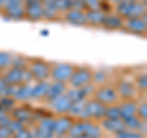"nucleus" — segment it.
<instances>
[{
  "instance_id": "29",
  "label": "nucleus",
  "mask_w": 147,
  "mask_h": 138,
  "mask_svg": "<svg viewBox=\"0 0 147 138\" xmlns=\"http://www.w3.org/2000/svg\"><path fill=\"white\" fill-rule=\"evenodd\" d=\"M12 55L6 52H0V70L3 68H9L11 66Z\"/></svg>"
},
{
  "instance_id": "4",
  "label": "nucleus",
  "mask_w": 147,
  "mask_h": 138,
  "mask_svg": "<svg viewBox=\"0 0 147 138\" xmlns=\"http://www.w3.org/2000/svg\"><path fill=\"white\" fill-rule=\"evenodd\" d=\"M96 100H98L99 103H102L105 107L108 105L117 104L119 95L117 93V89L112 86H100L99 88L94 90V98Z\"/></svg>"
},
{
  "instance_id": "14",
  "label": "nucleus",
  "mask_w": 147,
  "mask_h": 138,
  "mask_svg": "<svg viewBox=\"0 0 147 138\" xmlns=\"http://www.w3.org/2000/svg\"><path fill=\"white\" fill-rule=\"evenodd\" d=\"M105 13L103 10H87L86 11V21L87 25L91 26H102Z\"/></svg>"
},
{
  "instance_id": "28",
  "label": "nucleus",
  "mask_w": 147,
  "mask_h": 138,
  "mask_svg": "<svg viewBox=\"0 0 147 138\" xmlns=\"http://www.w3.org/2000/svg\"><path fill=\"white\" fill-rule=\"evenodd\" d=\"M85 133L84 131V121H80V122H74L72 126L70 127L67 135L70 138H79L80 136H82Z\"/></svg>"
},
{
  "instance_id": "39",
  "label": "nucleus",
  "mask_w": 147,
  "mask_h": 138,
  "mask_svg": "<svg viewBox=\"0 0 147 138\" xmlns=\"http://www.w3.org/2000/svg\"><path fill=\"white\" fill-rule=\"evenodd\" d=\"M87 10H102V3L99 0H84Z\"/></svg>"
},
{
  "instance_id": "9",
  "label": "nucleus",
  "mask_w": 147,
  "mask_h": 138,
  "mask_svg": "<svg viewBox=\"0 0 147 138\" xmlns=\"http://www.w3.org/2000/svg\"><path fill=\"white\" fill-rule=\"evenodd\" d=\"M72 119L67 115H61L58 119L54 120V135L58 136H63V135H67L70 127L72 126Z\"/></svg>"
},
{
  "instance_id": "42",
  "label": "nucleus",
  "mask_w": 147,
  "mask_h": 138,
  "mask_svg": "<svg viewBox=\"0 0 147 138\" xmlns=\"http://www.w3.org/2000/svg\"><path fill=\"white\" fill-rule=\"evenodd\" d=\"M11 138H33V136H32L31 131H28V130H26V128H24V130H21L20 132L13 133Z\"/></svg>"
},
{
  "instance_id": "43",
  "label": "nucleus",
  "mask_w": 147,
  "mask_h": 138,
  "mask_svg": "<svg viewBox=\"0 0 147 138\" xmlns=\"http://www.w3.org/2000/svg\"><path fill=\"white\" fill-rule=\"evenodd\" d=\"M33 81V77H32L31 75V72L28 71V68H24L22 70V84H25V83H31V82Z\"/></svg>"
},
{
  "instance_id": "17",
  "label": "nucleus",
  "mask_w": 147,
  "mask_h": 138,
  "mask_svg": "<svg viewBox=\"0 0 147 138\" xmlns=\"http://www.w3.org/2000/svg\"><path fill=\"white\" fill-rule=\"evenodd\" d=\"M22 70H24V68L10 67L3 77L5 78V81L9 84H13V86L22 84Z\"/></svg>"
},
{
  "instance_id": "6",
  "label": "nucleus",
  "mask_w": 147,
  "mask_h": 138,
  "mask_svg": "<svg viewBox=\"0 0 147 138\" xmlns=\"http://www.w3.org/2000/svg\"><path fill=\"white\" fill-rule=\"evenodd\" d=\"M123 27L134 34H144L147 31V21L146 17L140 18H127Z\"/></svg>"
},
{
  "instance_id": "16",
  "label": "nucleus",
  "mask_w": 147,
  "mask_h": 138,
  "mask_svg": "<svg viewBox=\"0 0 147 138\" xmlns=\"http://www.w3.org/2000/svg\"><path fill=\"white\" fill-rule=\"evenodd\" d=\"M32 116H33V113L27 108H13L11 110V115H10L11 119H13L16 121H20L24 125L31 120Z\"/></svg>"
},
{
  "instance_id": "7",
  "label": "nucleus",
  "mask_w": 147,
  "mask_h": 138,
  "mask_svg": "<svg viewBox=\"0 0 147 138\" xmlns=\"http://www.w3.org/2000/svg\"><path fill=\"white\" fill-rule=\"evenodd\" d=\"M115 89L119 98H123L125 100H131L136 94V87L130 81H125V80L120 81L115 87Z\"/></svg>"
},
{
  "instance_id": "30",
  "label": "nucleus",
  "mask_w": 147,
  "mask_h": 138,
  "mask_svg": "<svg viewBox=\"0 0 147 138\" xmlns=\"http://www.w3.org/2000/svg\"><path fill=\"white\" fill-rule=\"evenodd\" d=\"M59 16V11L54 6H43V18L45 20H55Z\"/></svg>"
},
{
  "instance_id": "25",
  "label": "nucleus",
  "mask_w": 147,
  "mask_h": 138,
  "mask_svg": "<svg viewBox=\"0 0 147 138\" xmlns=\"http://www.w3.org/2000/svg\"><path fill=\"white\" fill-rule=\"evenodd\" d=\"M85 104H86V100H80V102L71 103V107H70V109H69L67 115L70 117H80L82 111H84Z\"/></svg>"
},
{
  "instance_id": "44",
  "label": "nucleus",
  "mask_w": 147,
  "mask_h": 138,
  "mask_svg": "<svg viewBox=\"0 0 147 138\" xmlns=\"http://www.w3.org/2000/svg\"><path fill=\"white\" fill-rule=\"evenodd\" d=\"M7 87H9V83L5 81V78L3 76H0V98H3V96L6 95Z\"/></svg>"
},
{
  "instance_id": "21",
  "label": "nucleus",
  "mask_w": 147,
  "mask_h": 138,
  "mask_svg": "<svg viewBox=\"0 0 147 138\" xmlns=\"http://www.w3.org/2000/svg\"><path fill=\"white\" fill-rule=\"evenodd\" d=\"M140 17H146V1L136 0L131 7L127 18H140Z\"/></svg>"
},
{
  "instance_id": "40",
  "label": "nucleus",
  "mask_w": 147,
  "mask_h": 138,
  "mask_svg": "<svg viewBox=\"0 0 147 138\" xmlns=\"http://www.w3.org/2000/svg\"><path fill=\"white\" fill-rule=\"evenodd\" d=\"M34 137L36 138H54L55 135H54V132H50V131H47V130H43V128L37 127Z\"/></svg>"
},
{
  "instance_id": "48",
  "label": "nucleus",
  "mask_w": 147,
  "mask_h": 138,
  "mask_svg": "<svg viewBox=\"0 0 147 138\" xmlns=\"http://www.w3.org/2000/svg\"><path fill=\"white\" fill-rule=\"evenodd\" d=\"M108 1H110V3H113V4H118V3H120V1H123V0H108Z\"/></svg>"
},
{
  "instance_id": "2",
  "label": "nucleus",
  "mask_w": 147,
  "mask_h": 138,
  "mask_svg": "<svg viewBox=\"0 0 147 138\" xmlns=\"http://www.w3.org/2000/svg\"><path fill=\"white\" fill-rule=\"evenodd\" d=\"M105 109L107 107L99 103L96 99H87L84 111H82L80 119H85L87 121L88 119H104Z\"/></svg>"
},
{
  "instance_id": "3",
  "label": "nucleus",
  "mask_w": 147,
  "mask_h": 138,
  "mask_svg": "<svg viewBox=\"0 0 147 138\" xmlns=\"http://www.w3.org/2000/svg\"><path fill=\"white\" fill-rule=\"evenodd\" d=\"M92 73L93 71L88 67H76L67 82L71 88H81L92 83Z\"/></svg>"
},
{
  "instance_id": "32",
  "label": "nucleus",
  "mask_w": 147,
  "mask_h": 138,
  "mask_svg": "<svg viewBox=\"0 0 147 138\" xmlns=\"http://www.w3.org/2000/svg\"><path fill=\"white\" fill-rule=\"evenodd\" d=\"M107 78V73L104 70H96L92 73V83L93 84H102Z\"/></svg>"
},
{
  "instance_id": "18",
  "label": "nucleus",
  "mask_w": 147,
  "mask_h": 138,
  "mask_svg": "<svg viewBox=\"0 0 147 138\" xmlns=\"http://www.w3.org/2000/svg\"><path fill=\"white\" fill-rule=\"evenodd\" d=\"M32 83H25V84H18L16 94L13 96L15 100H20V102H24V100H28L32 99Z\"/></svg>"
},
{
  "instance_id": "46",
  "label": "nucleus",
  "mask_w": 147,
  "mask_h": 138,
  "mask_svg": "<svg viewBox=\"0 0 147 138\" xmlns=\"http://www.w3.org/2000/svg\"><path fill=\"white\" fill-rule=\"evenodd\" d=\"M40 3H42L43 6H54L55 5V0H42Z\"/></svg>"
},
{
  "instance_id": "5",
  "label": "nucleus",
  "mask_w": 147,
  "mask_h": 138,
  "mask_svg": "<svg viewBox=\"0 0 147 138\" xmlns=\"http://www.w3.org/2000/svg\"><path fill=\"white\" fill-rule=\"evenodd\" d=\"M27 68L31 72L32 77L36 82L39 81H47L50 75V65L48 62H45L43 60H33L31 61Z\"/></svg>"
},
{
  "instance_id": "34",
  "label": "nucleus",
  "mask_w": 147,
  "mask_h": 138,
  "mask_svg": "<svg viewBox=\"0 0 147 138\" xmlns=\"http://www.w3.org/2000/svg\"><path fill=\"white\" fill-rule=\"evenodd\" d=\"M135 115L140 119L141 121H146L147 120V103H146V100H144V102L140 103V104H137Z\"/></svg>"
},
{
  "instance_id": "31",
  "label": "nucleus",
  "mask_w": 147,
  "mask_h": 138,
  "mask_svg": "<svg viewBox=\"0 0 147 138\" xmlns=\"http://www.w3.org/2000/svg\"><path fill=\"white\" fill-rule=\"evenodd\" d=\"M54 120L55 119H53V117H43V119H40L39 123H38V127L43 128V130L50 131V132H54Z\"/></svg>"
},
{
  "instance_id": "45",
  "label": "nucleus",
  "mask_w": 147,
  "mask_h": 138,
  "mask_svg": "<svg viewBox=\"0 0 147 138\" xmlns=\"http://www.w3.org/2000/svg\"><path fill=\"white\" fill-rule=\"evenodd\" d=\"M12 133L7 126H0V138H11Z\"/></svg>"
},
{
  "instance_id": "41",
  "label": "nucleus",
  "mask_w": 147,
  "mask_h": 138,
  "mask_svg": "<svg viewBox=\"0 0 147 138\" xmlns=\"http://www.w3.org/2000/svg\"><path fill=\"white\" fill-rule=\"evenodd\" d=\"M71 9L80 11H87L84 0H71Z\"/></svg>"
},
{
  "instance_id": "26",
  "label": "nucleus",
  "mask_w": 147,
  "mask_h": 138,
  "mask_svg": "<svg viewBox=\"0 0 147 138\" xmlns=\"http://www.w3.org/2000/svg\"><path fill=\"white\" fill-rule=\"evenodd\" d=\"M65 94H66L67 98L71 100V103L80 102V100H87L82 88H70V89H67L65 92Z\"/></svg>"
},
{
  "instance_id": "27",
  "label": "nucleus",
  "mask_w": 147,
  "mask_h": 138,
  "mask_svg": "<svg viewBox=\"0 0 147 138\" xmlns=\"http://www.w3.org/2000/svg\"><path fill=\"white\" fill-rule=\"evenodd\" d=\"M104 119H121V113H120V108L117 104L113 105H108L105 109V114H104Z\"/></svg>"
},
{
  "instance_id": "35",
  "label": "nucleus",
  "mask_w": 147,
  "mask_h": 138,
  "mask_svg": "<svg viewBox=\"0 0 147 138\" xmlns=\"http://www.w3.org/2000/svg\"><path fill=\"white\" fill-rule=\"evenodd\" d=\"M54 6L59 12H66L71 9V0H55Z\"/></svg>"
},
{
  "instance_id": "47",
  "label": "nucleus",
  "mask_w": 147,
  "mask_h": 138,
  "mask_svg": "<svg viewBox=\"0 0 147 138\" xmlns=\"http://www.w3.org/2000/svg\"><path fill=\"white\" fill-rule=\"evenodd\" d=\"M25 4H31V3H40L42 0H24Z\"/></svg>"
},
{
  "instance_id": "10",
  "label": "nucleus",
  "mask_w": 147,
  "mask_h": 138,
  "mask_svg": "<svg viewBox=\"0 0 147 138\" xmlns=\"http://www.w3.org/2000/svg\"><path fill=\"white\" fill-rule=\"evenodd\" d=\"M25 17L32 21H38L43 18V5L42 3L25 4Z\"/></svg>"
},
{
  "instance_id": "12",
  "label": "nucleus",
  "mask_w": 147,
  "mask_h": 138,
  "mask_svg": "<svg viewBox=\"0 0 147 138\" xmlns=\"http://www.w3.org/2000/svg\"><path fill=\"white\" fill-rule=\"evenodd\" d=\"M65 20L70 25L74 26H86V11H80V10H74L70 9L69 11L65 12Z\"/></svg>"
},
{
  "instance_id": "1",
  "label": "nucleus",
  "mask_w": 147,
  "mask_h": 138,
  "mask_svg": "<svg viewBox=\"0 0 147 138\" xmlns=\"http://www.w3.org/2000/svg\"><path fill=\"white\" fill-rule=\"evenodd\" d=\"M76 66L69 62H59L55 64L54 66H50V75L49 78H52L55 82H61V83H66L70 80L72 72L75 71Z\"/></svg>"
},
{
  "instance_id": "15",
  "label": "nucleus",
  "mask_w": 147,
  "mask_h": 138,
  "mask_svg": "<svg viewBox=\"0 0 147 138\" xmlns=\"http://www.w3.org/2000/svg\"><path fill=\"white\" fill-rule=\"evenodd\" d=\"M102 26L108 29H119L124 26V18L118 16L117 13H107Z\"/></svg>"
},
{
  "instance_id": "20",
  "label": "nucleus",
  "mask_w": 147,
  "mask_h": 138,
  "mask_svg": "<svg viewBox=\"0 0 147 138\" xmlns=\"http://www.w3.org/2000/svg\"><path fill=\"white\" fill-rule=\"evenodd\" d=\"M136 0H123V1L118 3L117 4V7H115V13L118 16H120L121 18H127L129 17V13H130V10L134 3Z\"/></svg>"
},
{
  "instance_id": "8",
  "label": "nucleus",
  "mask_w": 147,
  "mask_h": 138,
  "mask_svg": "<svg viewBox=\"0 0 147 138\" xmlns=\"http://www.w3.org/2000/svg\"><path fill=\"white\" fill-rule=\"evenodd\" d=\"M67 90V87L65 83H61V82H50L49 87H48V90H47V94H45L44 99L47 100L48 103H52L53 100H55L57 98H59L60 95L65 94V92Z\"/></svg>"
},
{
  "instance_id": "33",
  "label": "nucleus",
  "mask_w": 147,
  "mask_h": 138,
  "mask_svg": "<svg viewBox=\"0 0 147 138\" xmlns=\"http://www.w3.org/2000/svg\"><path fill=\"white\" fill-rule=\"evenodd\" d=\"M136 90H141V92H146L147 89V75L144 73H140L139 76L136 77Z\"/></svg>"
},
{
  "instance_id": "13",
  "label": "nucleus",
  "mask_w": 147,
  "mask_h": 138,
  "mask_svg": "<svg viewBox=\"0 0 147 138\" xmlns=\"http://www.w3.org/2000/svg\"><path fill=\"white\" fill-rule=\"evenodd\" d=\"M102 127L104 128L105 131L108 132H112V133H119V132H123L126 130L125 125H124V121L121 119H103L102 120Z\"/></svg>"
},
{
  "instance_id": "50",
  "label": "nucleus",
  "mask_w": 147,
  "mask_h": 138,
  "mask_svg": "<svg viewBox=\"0 0 147 138\" xmlns=\"http://www.w3.org/2000/svg\"><path fill=\"white\" fill-rule=\"evenodd\" d=\"M99 1H100V3H103V1H108V0H99Z\"/></svg>"
},
{
  "instance_id": "22",
  "label": "nucleus",
  "mask_w": 147,
  "mask_h": 138,
  "mask_svg": "<svg viewBox=\"0 0 147 138\" xmlns=\"http://www.w3.org/2000/svg\"><path fill=\"white\" fill-rule=\"evenodd\" d=\"M120 108V113H121V119L124 117H129V116H134L136 114V108H137V103L134 100H125L121 105H119Z\"/></svg>"
},
{
  "instance_id": "38",
  "label": "nucleus",
  "mask_w": 147,
  "mask_h": 138,
  "mask_svg": "<svg viewBox=\"0 0 147 138\" xmlns=\"http://www.w3.org/2000/svg\"><path fill=\"white\" fill-rule=\"evenodd\" d=\"M0 105L4 110H9V109H13V105H15V99L10 98V96H3L0 99Z\"/></svg>"
},
{
  "instance_id": "36",
  "label": "nucleus",
  "mask_w": 147,
  "mask_h": 138,
  "mask_svg": "<svg viewBox=\"0 0 147 138\" xmlns=\"http://www.w3.org/2000/svg\"><path fill=\"white\" fill-rule=\"evenodd\" d=\"M117 138H144V136H142V133L137 132V131L125 130L123 132L117 133Z\"/></svg>"
},
{
  "instance_id": "23",
  "label": "nucleus",
  "mask_w": 147,
  "mask_h": 138,
  "mask_svg": "<svg viewBox=\"0 0 147 138\" xmlns=\"http://www.w3.org/2000/svg\"><path fill=\"white\" fill-rule=\"evenodd\" d=\"M3 11L6 17L12 18V20H21V18L25 17V5L6 7V9H4Z\"/></svg>"
},
{
  "instance_id": "37",
  "label": "nucleus",
  "mask_w": 147,
  "mask_h": 138,
  "mask_svg": "<svg viewBox=\"0 0 147 138\" xmlns=\"http://www.w3.org/2000/svg\"><path fill=\"white\" fill-rule=\"evenodd\" d=\"M7 128L11 131V133L13 135V133H17V132H20L21 130H24L25 126H24V123H21L20 121H16V120H13V119H11L10 121H9L7 123Z\"/></svg>"
},
{
  "instance_id": "11",
  "label": "nucleus",
  "mask_w": 147,
  "mask_h": 138,
  "mask_svg": "<svg viewBox=\"0 0 147 138\" xmlns=\"http://www.w3.org/2000/svg\"><path fill=\"white\" fill-rule=\"evenodd\" d=\"M49 104H50V108L55 113H58L59 115H66L69 113V109L71 107V100L67 98L66 94H63Z\"/></svg>"
},
{
  "instance_id": "19",
  "label": "nucleus",
  "mask_w": 147,
  "mask_h": 138,
  "mask_svg": "<svg viewBox=\"0 0 147 138\" xmlns=\"http://www.w3.org/2000/svg\"><path fill=\"white\" fill-rule=\"evenodd\" d=\"M49 87V82L47 81H39L32 86V99H42L47 94Z\"/></svg>"
},
{
  "instance_id": "24",
  "label": "nucleus",
  "mask_w": 147,
  "mask_h": 138,
  "mask_svg": "<svg viewBox=\"0 0 147 138\" xmlns=\"http://www.w3.org/2000/svg\"><path fill=\"white\" fill-rule=\"evenodd\" d=\"M84 131H85V135L90 136L92 138H98L100 136V133H102L100 127L91 121H84Z\"/></svg>"
},
{
  "instance_id": "49",
  "label": "nucleus",
  "mask_w": 147,
  "mask_h": 138,
  "mask_svg": "<svg viewBox=\"0 0 147 138\" xmlns=\"http://www.w3.org/2000/svg\"><path fill=\"white\" fill-rule=\"evenodd\" d=\"M79 138H92V137H90V136H87V135H85V133H84V135H82V136H80Z\"/></svg>"
}]
</instances>
